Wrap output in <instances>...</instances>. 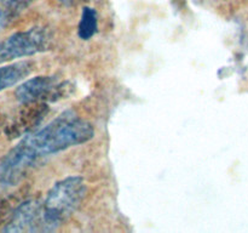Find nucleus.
<instances>
[{"mask_svg":"<svg viewBox=\"0 0 248 233\" xmlns=\"http://www.w3.org/2000/svg\"><path fill=\"white\" fill-rule=\"evenodd\" d=\"M1 231L5 233L44 232L43 203L35 199H27L17 204Z\"/></svg>","mask_w":248,"mask_h":233,"instance_id":"5","label":"nucleus"},{"mask_svg":"<svg viewBox=\"0 0 248 233\" xmlns=\"http://www.w3.org/2000/svg\"><path fill=\"white\" fill-rule=\"evenodd\" d=\"M86 186L80 176H68L57 181L48 191L43 203L44 232L55 231L79 206Z\"/></svg>","mask_w":248,"mask_h":233,"instance_id":"2","label":"nucleus"},{"mask_svg":"<svg viewBox=\"0 0 248 233\" xmlns=\"http://www.w3.org/2000/svg\"><path fill=\"white\" fill-rule=\"evenodd\" d=\"M33 0H1L0 6V33L19 16L24 9L29 6Z\"/></svg>","mask_w":248,"mask_h":233,"instance_id":"8","label":"nucleus"},{"mask_svg":"<svg viewBox=\"0 0 248 233\" xmlns=\"http://www.w3.org/2000/svg\"><path fill=\"white\" fill-rule=\"evenodd\" d=\"M93 135L94 129L91 123L73 111H67L45 128L27 133L17 145L22 146V150L36 165L41 158L86 143Z\"/></svg>","mask_w":248,"mask_h":233,"instance_id":"1","label":"nucleus"},{"mask_svg":"<svg viewBox=\"0 0 248 233\" xmlns=\"http://www.w3.org/2000/svg\"><path fill=\"white\" fill-rule=\"evenodd\" d=\"M47 113V102L39 101L23 103L18 113L5 126V135L7 136L9 140H15V138L26 136L27 133L34 131L40 125Z\"/></svg>","mask_w":248,"mask_h":233,"instance_id":"6","label":"nucleus"},{"mask_svg":"<svg viewBox=\"0 0 248 233\" xmlns=\"http://www.w3.org/2000/svg\"><path fill=\"white\" fill-rule=\"evenodd\" d=\"M98 29V17L96 10L90 6H85L82 9L81 18H80L79 27H78V35L82 40H89Z\"/></svg>","mask_w":248,"mask_h":233,"instance_id":"9","label":"nucleus"},{"mask_svg":"<svg viewBox=\"0 0 248 233\" xmlns=\"http://www.w3.org/2000/svg\"><path fill=\"white\" fill-rule=\"evenodd\" d=\"M17 193L10 194L7 197H1L0 198V225L5 221V218H9L11 215L12 210L18 204V198L16 196Z\"/></svg>","mask_w":248,"mask_h":233,"instance_id":"10","label":"nucleus"},{"mask_svg":"<svg viewBox=\"0 0 248 233\" xmlns=\"http://www.w3.org/2000/svg\"><path fill=\"white\" fill-rule=\"evenodd\" d=\"M52 41L50 32L43 27L16 32L0 43V63L28 57L48 50Z\"/></svg>","mask_w":248,"mask_h":233,"instance_id":"3","label":"nucleus"},{"mask_svg":"<svg viewBox=\"0 0 248 233\" xmlns=\"http://www.w3.org/2000/svg\"><path fill=\"white\" fill-rule=\"evenodd\" d=\"M5 126H6V116L0 112V133H1V131H4Z\"/></svg>","mask_w":248,"mask_h":233,"instance_id":"11","label":"nucleus"},{"mask_svg":"<svg viewBox=\"0 0 248 233\" xmlns=\"http://www.w3.org/2000/svg\"><path fill=\"white\" fill-rule=\"evenodd\" d=\"M57 1L61 2V4L65 5V6H70V5H73L77 2V0H57Z\"/></svg>","mask_w":248,"mask_h":233,"instance_id":"12","label":"nucleus"},{"mask_svg":"<svg viewBox=\"0 0 248 233\" xmlns=\"http://www.w3.org/2000/svg\"><path fill=\"white\" fill-rule=\"evenodd\" d=\"M73 85L69 82H57L56 77L40 75L22 83L15 91L19 103L29 102H56L65 99L73 92Z\"/></svg>","mask_w":248,"mask_h":233,"instance_id":"4","label":"nucleus"},{"mask_svg":"<svg viewBox=\"0 0 248 233\" xmlns=\"http://www.w3.org/2000/svg\"><path fill=\"white\" fill-rule=\"evenodd\" d=\"M34 70L31 61H19L0 67V92L22 82Z\"/></svg>","mask_w":248,"mask_h":233,"instance_id":"7","label":"nucleus"}]
</instances>
